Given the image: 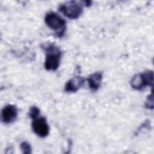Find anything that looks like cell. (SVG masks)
<instances>
[{
    "mask_svg": "<svg viewBox=\"0 0 154 154\" xmlns=\"http://www.w3.org/2000/svg\"><path fill=\"white\" fill-rule=\"evenodd\" d=\"M1 120L6 125L13 123L18 116V109L14 105H5L1 111Z\"/></svg>",
    "mask_w": 154,
    "mask_h": 154,
    "instance_id": "obj_6",
    "label": "cell"
},
{
    "mask_svg": "<svg viewBox=\"0 0 154 154\" xmlns=\"http://www.w3.org/2000/svg\"><path fill=\"white\" fill-rule=\"evenodd\" d=\"M20 147L22 152L24 154H30L32 153V148L29 143L27 141H23L20 144Z\"/></svg>",
    "mask_w": 154,
    "mask_h": 154,
    "instance_id": "obj_9",
    "label": "cell"
},
{
    "mask_svg": "<svg viewBox=\"0 0 154 154\" xmlns=\"http://www.w3.org/2000/svg\"><path fill=\"white\" fill-rule=\"evenodd\" d=\"M85 79L81 76H76L69 79L65 84L64 90L67 93H75L84 84Z\"/></svg>",
    "mask_w": 154,
    "mask_h": 154,
    "instance_id": "obj_7",
    "label": "cell"
},
{
    "mask_svg": "<svg viewBox=\"0 0 154 154\" xmlns=\"http://www.w3.org/2000/svg\"><path fill=\"white\" fill-rule=\"evenodd\" d=\"M40 113V109L36 106H32L29 108L28 115L31 119H34L39 116Z\"/></svg>",
    "mask_w": 154,
    "mask_h": 154,
    "instance_id": "obj_10",
    "label": "cell"
},
{
    "mask_svg": "<svg viewBox=\"0 0 154 154\" xmlns=\"http://www.w3.org/2000/svg\"><path fill=\"white\" fill-rule=\"evenodd\" d=\"M58 10L64 16L69 19H76L82 13L83 5L81 2L70 1L60 4Z\"/></svg>",
    "mask_w": 154,
    "mask_h": 154,
    "instance_id": "obj_4",
    "label": "cell"
},
{
    "mask_svg": "<svg viewBox=\"0 0 154 154\" xmlns=\"http://www.w3.org/2000/svg\"><path fill=\"white\" fill-rule=\"evenodd\" d=\"M144 105L145 107L147 109H152L153 108V97L152 93L147 96Z\"/></svg>",
    "mask_w": 154,
    "mask_h": 154,
    "instance_id": "obj_11",
    "label": "cell"
},
{
    "mask_svg": "<svg viewBox=\"0 0 154 154\" xmlns=\"http://www.w3.org/2000/svg\"><path fill=\"white\" fill-rule=\"evenodd\" d=\"M102 76H103L102 73L97 72L91 74L87 78L88 87L92 91H96L98 90L101 85Z\"/></svg>",
    "mask_w": 154,
    "mask_h": 154,
    "instance_id": "obj_8",
    "label": "cell"
},
{
    "mask_svg": "<svg viewBox=\"0 0 154 154\" xmlns=\"http://www.w3.org/2000/svg\"><path fill=\"white\" fill-rule=\"evenodd\" d=\"M153 83V72L147 70L134 75L130 81L131 87L135 90H142L147 87L152 86Z\"/></svg>",
    "mask_w": 154,
    "mask_h": 154,
    "instance_id": "obj_3",
    "label": "cell"
},
{
    "mask_svg": "<svg viewBox=\"0 0 154 154\" xmlns=\"http://www.w3.org/2000/svg\"><path fill=\"white\" fill-rule=\"evenodd\" d=\"M42 49L45 52L46 58L44 66L46 70L55 71L59 67L62 57L60 49L53 43H42Z\"/></svg>",
    "mask_w": 154,
    "mask_h": 154,
    "instance_id": "obj_1",
    "label": "cell"
},
{
    "mask_svg": "<svg viewBox=\"0 0 154 154\" xmlns=\"http://www.w3.org/2000/svg\"><path fill=\"white\" fill-rule=\"evenodd\" d=\"M31 127L33 132L41 138L47 137L49 133V126L45 117H38L32 119Z\"/></svg>",
    "mask_w": 154,
    "mask_h": 154,
    "instance_id": "obj_5",
    "label": "cell"
},
{
    "mask_svg": "<svg viewBox=\"0 0 154 154\" xmlns=\"http://www.w3.org/2000/svg\"><path fill=\"white\" fill-rule=\"evenodd\" d=\"M45 22L51 29L54 30L57 37H63L66 31V22L60 15L50 11L45 16Z\"/></svg>",
    "mask_w": 154,
    "mask_h": 154,
    "instance_id": "obj_2",
    "label": "cell"
}]
</instances>
